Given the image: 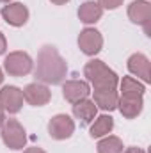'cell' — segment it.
<instances>
[{
  "label": "cell",
  "instance_id": "cell-16",
  "mask_svg": "<svg viewBox=\"0 0 151 153\" xmlns=\"http://www.w3.org/2000/svg\"><path fill=\"white\" fill-rule=\"evenodd\" d=\"M103 14V9L98 5V2H84L78 9V18L84 23H96Z\"/></svg>",
  "mask_w": 151,
  "mask_h": 153
},
{
  "label": "cell",
  "instance_id": "cell-15",
  "mask_svg": "<svg viewBox=\"0 0 151 153\" xmlns=\"http://www.w3.org/2000/svg\"><path fill=\"white\" fill-rule=\"evenodd\" d=\"M73 114H75L76 119H80L82 125H89L96 116V105H94V102L85 98L82 102L73 103Z\"/></svg>",
  "mask_w": 151,
  "mask_h": 153
},
{
  "label": "cell",
  "instance_id": "cell-17",
  "mask_svg": "<svg viewBox=\"0 0 151 153\" xmlns=\"http://www.w3.org/2000/svg\"><path fill=\"white\" fill-rule=\"evenodd\" d=\"M114 128V119L110 116H100L93 126H91V135L93 137H103V135H109Z\"/></svg>",
  "mask_w": 151,
  "mask_h": 153
},
{
  "label": "cell",
  "instance_id": "cell-5",
  "mask_svg": "<svg viewBox=\"0 0 151 153\" xmlns=\"http://www.w3.org/2000/svg\"><path fill=\"white\" fill-rule=\"evenodd\" d=\"M48 132L53 139L62 141V139H70L75 132V123L70 116L66 114H57L53 116L48 123Z\"/></svg>",
  "mask_w": 151,
  "mask_h": 153
},
{
  "label": "cell",
  "instance_id": "cell-20",
  "mask_svg": "<svg viewBox=\"0 0 151 153\" xmlns=\"http://www.w3.org/2000/svg\"><path fill=\"white\" fill-rule=\"evenodd\" d=\"M123 4V0H98V5L101 9H117Z\"/></svg>",
  "mask_w": 151,
  "mask_h": 153
},
{
  "label": "cell",
  "instance_id": "cell-1",
  "mask_svg": "<svg viewBox=\"0 0 151 153\" xmlns=\"http://www.w3.org/2000/svg\"><path fill=\"white\" fill-rule=\"evenodd\" d=\"M66 62L55 50V46H43L38 55L36 78L46 84H61L66 76Z\"/></svg>",
  "mask_w": 151,
  "mask_h": 153
},
{
  "label": "cell",
  "instance_id": "cell-22",
  "mask_svg": "<svg viewBox=\"0 0 151 153\" xmlns=\"http://www.w3.org/2000/svg\"><path fill=\"white\" fill-rule=\"evenodd\" d=\"M124 153H146L144 150H141V148H128Z\"/></svg>",
  "mask_w": 151,
  "mask_h": 153
},
{
  "label": "cell",
  "instance_id": "cell-2",
  "mask_svg": "<svg viewBox=\"0 0 151 153\" xmlns=\"http://www.w3.org/2000/svg\"><path fill=\"white\" fill-rule=\"evenodd\" d=\"M84 75L91 80L94 89H115L119 78L109 66H105L101 61H91L84 68Z\"/></svg>",
  "mask_w": 151,
  "mask_h": 153
},
{
  "label": "cell",
  "instance_id": "cell-25",
  "mask_svg": "<svg viewBox=\"0 0 151 153\" xmlns=\"http://www.w3.org/2000/svg\"><path fill=\"white\" fill-rule=\"evenodd\" d=\"M53 4H57V5H62V4H66V2H70V0H52Z\"/></svg>",
  "mask_w": 151,
  "mask_h": 153
},
{
  "label": "cell",
  "instance_id": "cell-6",
  "mask_svg": "<svg viewBox=\"0 0 151 153\" xmlns=\"http://www.w3.org/2000/svg\"><path fill=\"white\" fill-rule=\"evenodd\" d=\"M23 105V93L21 89L14 87V85H5L0 89V107L9 112V114H16L20 112Z\"/></svg>",
  "mask_w": 151,
  "mask_h": 153
},
{
  "label": "cell",
  "instance_id": "cell-3",
  "mask_svg": "<svg viewBox=\"0 0 151 153\" xmlns=\"http://www.w3.org/2000/svg\"><path fill=\"white\" fill-rule=\"evenodd\" d=\"M2 141L11 150H23V146L27 143V135H25L23 126L16 119L4 121V125H2Z\"/></svg>",
  "mask_w": 151,
  "mask_h": 153
},
{
  "label": "cell",
  "instance_id": "cell-18",
  "mask_svg": "<svg viewBox=\"0 0 151 153\" xmlns=\"http://www.w3.org/2000/svg\"><path fill=\"white\" fill-rule=\"evenodd\" d=\"M121 93L132 96H144V84H141L133 76H124L121 80Z\"/></svg>",
  "mask_w": 151,
  "mask_h": 153
},
{
  "label": "cell",
  "instance_id": "cell-21",
  "mask_svg": "<svg viewBox=\"0 0 151 153\" xmlns=\"http://www.w3.org/2000/svg\"><path fill=\"white\" fill-rule=\"evenodd\" d=\"M5 48H7V43H5V38H4V34L0 32V55L5 52Z\"/></svg>",
  "mask_w": 151,
  "mask_h": 153
},
{
  "label": "cell",
  "instance_id": "cell-11",
  "mask_svg": "<svg viewBox=\"0 0 151 153\" xmlns=\"http://www.w3.org/2000/svg\"><path fill=\"white\" fill-rule=\"evenodd\" d=\"M89 85L82 80H68L64 85H62V94L64 98L70 102V103H76V102H82L89 96Z\"/></svg>",
  "mask_w": 151,
  "mask_h": 153
},
{
  "label": "cell",
  "instance_id": "cell-13",
  "mask_svg": "<svg viewBox=\"0 0 151 153\" xmlns=\"http://www.w3.org/2000/svg\"><path fill=\"white\" fill-rule=\"evenodd\" d=\"M117 107L121 114L128 119H133L142 112V96H132V94H121L117 100Z\"/></svg>",
  "mask_w": 151,
  "mask_h": 153
},
{
  "label": "cell",
  "instance_id": "cell-14",
  "mask_svg": "<svg viewBox=\"0 0 151 153\" xmlns=\"http://www.w3.org/2000/svg\"><path fill=\"white\" fill-rule=\"evenodd\" d=\"M119 94L115 89H94V105L101 107L103 111H114L117 107Z\"/></svg>",
  "mask_w": 151,
  "mask_h": 153
},
{
  "label": "cell",
  "instance_id": "cell-12",
  "mask_svg": "<svg viewBox=\"0 0 151 153\" xmlns=\"http://www.w3.org/2000/svg\"><path fill=\"white\" fill-rule=\"evenodd\" d=\"M128 70H130V73L142 78L144 82L151 80V62L144 53H133L128 59Z\"/></svg>",
  "mask_w": 151,
  "mask_h": 153
},
{
  "label": "cell",
  "instance_id": "cell-9",
  "mask_svg": "<svg viewBox=\"0 0 151 153\" xmlns=\"http://www.w3.org/2000/svg\"><path fill=\"white\" fill-rule=\"evenodd\" d=\"M23 100L29 103V105H34V107H41V105H46L52 98V93L46 85L34 82V84H29L23 91Z\"/></svg>",
  "mask_w": 151,
  "mask_h": 153
},
{
  "label": "cell",
  "instance_id": "cell-10",
  "mask_svg": "<svg viewBox=\"0 0 151 153\" xmlns=\"http://www.w3.org/2000/svg\"><path fill=\"white\" fill-rule=\"evenodd\" d=\"M2 16H4V20H5L9 25H13V27H21V25H25L27 20H29V9H27L23 4H20V2L9 4V5H5V7L2 9Z\"/></svg>",
  "mask_w": 151,
  "mask_h": 153
},
{
  "label": "cell",
  "instance_id": "cell-8",
  "mask_svg": "<svg viewBox=\"0 0 151 153\" xmlns=\"http://www.w3.org/2000/svg\"><path fill=\"white\" fill-rule=\"evenodd\" d=\"M78 46L85 55H96L103 46V38L96 29H84L78 36Z\"/></svg>",
  "mask_w": 151,
  "mask_h": 153
},
{
  "label": "cell",
  "instance_id": "cell-23",
  "mask_svg": "<svg viewBox=\"0 0 151 153\" xmlns=\"http://www.w3.org/2000/svg\"><path fill=\"white\" fill-rule=\"evenodd\" d=\"M23 153H44L41 148H29V150H25Z\"/></svg>",
  "mask_w": 151,
  "mask_h": 153
},
{
  "label": "cell",
  "instance_id": "cell-24",
  "mask_svg": "<svg viewBox=\"0 0 151 153\" xmlns=\"http://www.w3.org/2000/svg\"><path fill=\"white\" fill-rule=\"evenodd\" d=\"M4 121H5V117H4V109L0 107V128H2V125H4Z\"/></svg>",
  "mask_w": 151,
  "mask_h": 153
},
{
  "label": "cell",
  "instance_id": "cell-4",
  "mask_svg": "<svg viewBox=\"0 0 151 153\" xmlns=\"http://www.w3.org/2000/svg\"><path fill=\"white\" fill-rule=\"evenodd\" d=\"M4 68L9 75L13 76H23L32 71V59L25 52H13L5 57Z\"/></svg>",
  "mask_w": 151,
  "mask_h": 153
},
{
  "label": "cell",
  "instance_id": "cell-19",
  "mask_svg": "<svg viewBox=\"0 0 151 153\" xmlns=\"http://www.w3.org/2000/svg\"><path fill=\"white\" fill-rule=\"evenodd\" d=\"M98 153H123V141L119 137L109 135L98 143Z\"/></svg>",
  "mask_w": 151,
  "mask_h": 153
},
{
  "label": "cell",
  "instance_id": "cell-26",
  "mask_svg": "<svg viewBox=\"0 0 151 153\" xmlns=\"http://www.w3.org/2000/svg\"><path fill=\"white\" fill-rule=\"evenodd\" d=\"M2 80H4V75H2V70H0V84H2Z\"/></svg>",
  "mask_w": 151,
  "mask_h": 153
},
{
  "label": "cell",
  "instance_id": "cell-7",
  "mask_svg": "<svg viewBox=\"0 0 151 153\" xmlns=\"http://www.w3.org/2000/svg\"><path fill=\"white\" fill-rule=\"evenodd\" d=\"M128 18L137 23V25H142L146 34L150 36V22H151V5L150 2L146 0H135L130 4L128 7Z\"/></svg>",
  "mask_w": 151,
  "mask_h": 153
},
{
  "label": "cell",
  "instance_id": "cell-27",
  "mask_svg": "<svg viewBox=\"0 0 151 153\" xmlns=\"http://www.w3.org/2000/svg\"><path fill=\"white\" fill-rule=\"evenodd\" d=\"M0 2H11V0H0Z\"/></svg>",
  "mask_w": 151,
  "mask_h": 153
}]
</instances>
